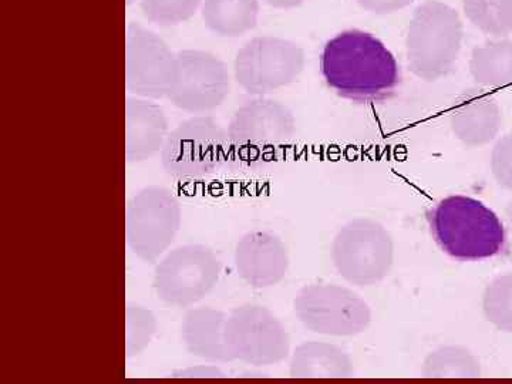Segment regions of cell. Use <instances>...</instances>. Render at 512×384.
Listing matches in <instances>:
<instances>
[{
    "label": "cell",
    "mask_w": 512,
    "mask_h": 384,
    "mask_svg": "<svg viewBox=\"0 0 512 384\" xmlns=\"http://www.w3.org/2000/svg\"><path fill=\"white\" fill-rule=\"evenodd\" d=\"M426 377H480V362L470 350L460 346H443L424 360Z\"/></svg>",
    "instance_id": "21"
},
{
    "label": "cell",
    "mask_w": 512,
    "mask_h": 384,
    "mask_svg": "<svg viewBox=\"0 0 512 384\" xmlns=\"http://www.w3.org/2000/svg\"><path fill=\"white\" fill-rule=\"evenodd\" d=\"M227 319V313L212 308L191 309L185 313L181 328L185 349L207 362H234L225 340Z\"/></svg>",
    "instance_id": "17"
},
{
    "label": "cell",
    "mask_w": 512,
    "mask_h": 384,
    "mask_svg": "<svg viewBox=\"0 0 512 384\" xmlns=\"http://www.w3.org/2000/svg\"><path fill=\"white\" fill-rule=\"evenodd\" d=\"M463 43V22L456 9L427 0L414 12L407 30L406 49L410 70L420 79L434 82L453 70Z\"/></svg>",
    "instance_id": "3"
},
{
    "label": "cell",
    "mask_w": 512,
    "mask_h": 384,
    "mask_svg": "<svg viewBox=\"0 0 512 384\" xmlns=\"http://www.w3.org/2000/svg\"><path fill=\"white\" fill-rule=\"evenodd\" d=\"M305 69L301 46L275 36L254 37L238 50L235 80L252 96H266L295 82Z\"/></svg>",
    "instance_id": "8"
},
{
    "label": "cell",
    "mask_w": 512,
    "mask_h": 384,
    "mask_svg": "<svg viewBox=\"0 0 512 384\" xmlns=\"http://www.w3.org/2000/svg\"><path fill=\"white\" fill-rule=\"evenodd\" d=\"M500 20L501 25L507 30V33L512 32V0H500Z\"/></svg>",
    "instance_id": "29"
},
{
    "label": "cell",
    "mask_w": 512,
    "mask_h": 384,
    "mask_svg": "<svg viewBox=\"0 0 512 384\" xmlns=\"http://www.w3.org/2000/svg\"><path fill=\"white\" fill-rule=\"evenodd\" d=\"M136 2H140V0H126L127 6L133 5Z\"/></svg>",
    "instance_id": "32"
},
{
    "label": "cell",
    "mask_w": 512,
    "mask_h": 384,
    "mask_svg": "<svg viewBox=\"0 0 512 384\" xmlns=\"http://www.w3.org/2000/svg\"><path fill=\"white\" fill-rule=\"evenodd\" d=\"M262 2L275 9H293L301 6L305 0H262Z\"/></svg>",
    "instance_id": "30"
},
{
    "label": "cell",
    "mask_w": 512,
    "mask_h": 384,
    "mask_svg": "<svg viewBox=\"0 0 512 384\" xmlns=\"http://www.w3.org/2000/svg\"><path fill=\"white\" fill-rule=\"evenodd\" d=\"M177 74V53L163 37L138 23H130L126 36L128 92L148 100L168 97Z\"/></svg>",
    "instance_id": "12"
},
{
    "label": "cell",
    "mask_w": 512,
    "mask_h": 384,
    "mask_svg": "<svg viewBox=\"0 0 512 384\" xmlns=\"http://www.w3.org/2000/svg\"><path fill=\"white\" fill-rule=\"evenodd\" d=\"M295 131V117L284 103L264 96L249 100L229 121L228 160L238 165L264 164L291 143Z\"/></svg>",
    "instance_id": "4"
},
{
    "label": "cell",
    "mask_w": 512,
    "mask_h": 384,
    "mask_svg": "<svg viewBox=\"0 0 512 384\" xmlns=\"http://www.w3.org/2000/svg\"><path fill=\"white\" fill-rule=\"evenodd\" d=\"M220 274V259L210 247L181 245L158 262L154 289L161 301L185 308L204 299L218 284Z\"/></svg>",
    "instance_id": "9"
},
{
    "label": "cell",
    "mask_w": 512,
    "mask_h": 384,
    "mask_svg": "<svg viewBox=\"0 0 512 384\" xmlns=\"http://www.w3.org/2000/svg\"><path fill=\"white\" fill-rule=\"evenodd\" d=\"M355 372L345 350L328 342H306L295 349L289 373L298 379L350 377Z\"/></svg>",
    "instance_id": "18"
},
{
    "label": "cell",
    "mask_w": 512,
    "mask_h": 384,
    "mask_svg": "<svg viewBox=\"0 0 512 384\" xmlns=\"http://www.w3.org/2000/svg\"><path fill=\"white\" fill-rule=\"evenodd\" d=\"M429 222L439 247L458 261L493 258L505 247L503 222L483 202L466 195L441 200Z\"/></svg>",
    "instance_id": "2"
},
{
    "label": "cell",
    "mask_w": 512,
    "mask_h": 384,
    "mask_svg": "<svg viewBox=\"0 0 512 384\" xmlns=\"http://www.w3.org/2000/svg\"><path fill=\"white\" fill-rule=\"evenodd\" d=\"M491 171L501 187L512 191V133L495 144L491 154Z\"/></svg>",
    "instance_id": "26"
},
{
    "label": "cell",
    "mask_w": 512,
    "mask_h": 384,
    "mask_svg": "<svg viewBox=\"0 0 512 384\" xmlns=\"http://www.w3.org/2000/svg\"><path fill=\"white\" fill-rule=\"evenodd\" d=\"M333 264L349 284L375 286L392 271L394 244L382 224L357 218L339 229L332 245Z\"/></svg>",
    "instance_id": "6"
},
{
    "label": "cell",
    "mask_w": 512,
    "mask_h": 384,
    "mask_svg": "<svg viewBox=\"0 0 512 384\" xmlns=\"http://www.w3.org/2000/svg\"><path fill=\"white\" fill-rule=\"evenodd\" d=\"M201 15L214 35L239 37L255 29L259 0H202Z\"/></svg>",
    "instance_id": "19"
},
{
    "label": "cell",
    "mask_w": 512,
    "mask_h": 384,
    "mask_svg": "<svg viewBox=\"0 0 512 384\" xmlns=\"http://www.w3.org/2000/svg\"><path fill=\"white\" fill-rule=\"evenodd\" d=\"M225 340L234 360L262 367L284 362L291 340L281 320L265 306H238L229 313Z\"/></svg>",
    "instance_id": "11"
},
{
    "label": "cell",
    "mask_w": 512,
    "mask_h": 384,
    "mask_svg": "<svg viewBox=\"0 0 512 384\" xmlns=\"http://www.w3.org/2000/svg\"><path fill=\"white\" fill-rule=\"evenodd\" d=\"M463 8L468 20L481 32L497 37L508 35L501 25L500 0H463Z\"/></svg>",
    "instance_id": "25"
},
{
    "label": "cell",
    "mask_w": 512,
    "mask_h": 384,
    "mask_svg": "<svg viewBox=\"0 0 512 384\" xmlns=\"http://www.w3.org/2000/svg\"><path fill=\"white\" fill-rule=\"evenodd\" d=\"M228 158V133L214 117H191L168 134L161 165L175 180H201Z\"/></svg>",
    "instance_id": "5"
},
{
    "label": "cell",
    "mask_w": 512,
    "mask_h": 384,
    "mask_svg": "<svg viewBox=\"0 0 512 384\" xmlns=\"http://www.w3.org/2000/svg\"><path fill=\"white\" fill-rule=\"evenodd\" d=\"M180 227V202L167 188L150 185L128 201V247L141 261L148 264L157 262L173 244Z\"/></svg>",
    "instance_id": "7"
},
{
    "label": "cell",
    "mask_w": 512,
    "mask_h": 384,
    "mask_svg": "<svg viewBox=\"0 0 512 384\" xmlns=\"http://www.w3.org/2000/svg\"><path fill=\"white\" fill-rule=\"evenodd\" d=\"M180 377H222L224 373L214 366H198L190 367L187 370H181L177 373Z\"/></svg>",
    "instance_id": "28"
},
{
    "label": "cell",
    "mask_w": 512,
    "mask_h": 384,
    "mask_svg": "<svg viewBox=\"0 0 512 384\" xmlns=\"http://www.w3.org/2000/svg\"><path fill=\"white\" fill-rule=\"evenodd\" d=\"M320 72L330 89L355 103H382L400 84L396 57L382 40L363 30H345L326 43Z\"/></svg>",
    "instance_id": "1"
},
{
    "label": "cell",
    "mask_w": 512,
    "mask_h": 384,
    "mask_svg": "<svg viewBox=\"0 0 512 384\" xmlns=\"http://www.w3.org/2000/svg\"><path fill=\"white\" fill-rule=\"evenodd\" d=\"M202 0H140V8L150 22L158 26H175L190 20Z\"/></svg>",
    "instance_id": "24"
},
{
    "label": "cell",
    "mask_w": 512,
    "mask_h": 384,
    "mask_svg": "<svg viewBox=\"0 0 512 384\" xmlns=\"http://www.w3.org/2000/svg\"><path fill=\"white\" fill-rule=\"evenodd\" d=\"M500 107L490 93L483 89L466 90L451 110L450 123L453 133L468 147L491 143L501 128Z\"/></svg>",
    "instance_id": "15"
},
{
    "label": "cell",
    "mask_w": 512,
    "mask_h": 384,
    "mask_svg": "<svg viewBox=\"0 0 512 384\" xmlns=\"http://www.w3.org/2000/svg\"><path fill=\"white\" fill-rule=\"evenodd\" d=\"M470 72L477 84L483 87L508 86L512 83V40L487 42L473 50Z\"/></svg>",
    "instance_id": "20"
},
{
    "label": "cell",
    "mask_w": 512,
    "mask_h": 384,
    "mask_svg": "<svg viewBox=\"0 0 512 384\" xmlns=\"http://www.w3.org/2000/svg\"><path fill=\"white\" fill-rule=\"evenodd\" d=\"M483 311L491 325L512 333V272L498 276L485 289Z\"/></svg>",
    "instance_id": "22"
},
{
    "label": "cell",
    "mask_w": 512,
    "mask_h": 384,
    "mask_svg": "<svg viewBox=\"0 0 512 384\" xmlns=\"http://www.w3.org/2000/svg\"><path fill=\"white\" fill-rule=\"evenodd\" d=\"M295 312L306 329L319 335L352 338L372 322L369 305L345 286H305L295 299Z\"/></svg>",
    "instance_id": "10"
},
{
    "label": "cell",
    "mask_w": 512,
    "mask_h": 384,
    "mask_svg": "<svg viewBox=\"0 0 512 384\" xmlns=\"http://www.w3.org/2000/svg\"><path fill=\"white\" fill-rule=\"evenodd\" d=\"M413 2L414 0H356L360 8L376 15H392L412 5Z\"/></svg>",
    "instance_id": "27"
},
{
    "label": "cell",
    "mask_w": 512,
    "mask_h": 384,
    "mask_svg": "<svg viewBox=\"0 0 512 384\" xmlns=\"http://www.w3.org/2000/svg\"><path fill=\"white\" fill-rule=\"evenodd\" d=\"M231 90L227 64L204 50L177 53V74L167 99L187 113L207 114L221 106Z\"/></svg>",
    "instance_id": "13"
},
{
    "label": "cell",
    "mask_w": 512,
    "mask_h": 384,
    "mask_svg": "<svg viewBox=\"0 0 512 384\" xmlns=\"http://www.w3.org/2000/svg\"><path fill=\"white\" fill-rule=\"evenodd\" d=\"M507 217H508V221H510V225H511V228H512V202H511L510 205H508Z\"/></svg>",
    "instance_id": "31"
},
{
    "label": "cell",
    "mask_w": 512,
    "mask_h": 384,
    "mask_svg": "<svg viewBox=\"0 0 512 384\" xmlns=\"http://www.w3.org/2000/svg\"><path fill=\"white\" fill-rule=\"evenodd\" d=\"M168 120L164 110L143 97L126 100V158L128 163H143L163 150Z\"/></svg>",
    "instance_id": "16"
},
{
    "label": "cell",
    "mask_w": 512,
    "mask_h": 384,
    "mask_svg": "<svg viewBox=\"0 0 512 384\" xmlns=\"http://www.w3.org/2000/svg\"><path fill=\"white\" fill-rule=\"evenodd\" d=\"M235 266L238 275L252 288H271L278 285L288 272V249L281 238L271 232H249L239 239Z\"/></svg>",
    "instance_id": "14"
},
{
    "label": "cell",
    "mask_w": 512,
    "mask_h": 384,
    "mask_svg": "<svg viewBox=\"0 0 512 384\" xmlns=\"http://www.w3.org/2000/svg\"><path fill=\"white\" fill-rule=\"evenodd\" d=\"M157 330V319L150 309L137 303L126 308V356L140 355L150 345Z\"/></svg>",
    "instance_id": "23"
}]
</instances>
